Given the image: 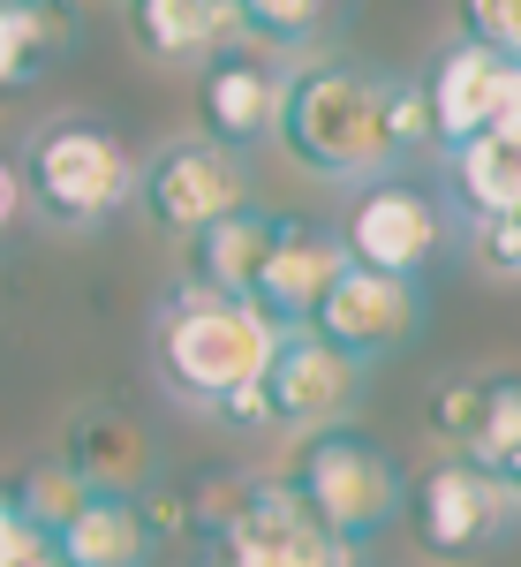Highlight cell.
Returning a JSON list of instances; mask_svg holds the SVG:
<instances>
[{
    "instance_id": "obj_25",
    "label": "cell",
    "mask_w": 521,
    "mask_h": 567,
    "mask_svg": "<svg viewBox=\"0 0 521 567\" xmlns=\"http://www.w3.org/2000/svg\"><path fill=\"white\" fill-rule=\"evenodd\" d=\"M461 39L499 61H521V0H461Z\"/></svg>"
},
{
    "instance_id": "obj_15",
    "label": "cell",
    "mask_w": 521,
    "mask_h": 567,
    "mask_svg": "<svg viewBox=\"0 0 521 567\" xmlns=\"http://www.w3.org/2000/svg\"><path fill=\"white\" fill-rule=\"evenodd\" d=\"M84 492H106V499H144L152 484V439L136 432L129 416H84L69 432V454H61Z\"/></svg>"
},
{
    "instance_id": "obj_8",
    "label": "cell",
    "mask_w": 521,
    "mask_h": 567,
    "mask_svg": "<svg viewBox=\"0 0 521 567\" xmlns=\"http://www.w3.org/2000/svg\"><path fill=\"white\" fill-rule=\"evenodd\" d=\"M431 91V130H438V152H461L477 144L483 130H514L521 122V61H499L483 45L454 39L438 53V69L424 76Z\"/></svg>"
},
{
    "instance_id": "obj_5",
    "label": "cell",
    "mask_w": 521,
    "mask_h": 567,
    "mask_svg": "<svg viewBox=\"0 0 521 567\" xmlns=\"http://www.w3.org/2000/svg\"><path fill=\"white\" fill-rule=\"evenodd\" d=\"M136 197H144V213L159 219L167 235L197 243L205 227L250 213V175H242V152H227L212 136H189V144H167L136 175Z\"/></svg>"
},
{
    "instance_id": "obj_27",
    "label": "cell",
    "mask_w": 521,
    "mask_h": 567,
    "mask_svg": "<svg viewBox=\"0 0 521 567\" xmlns=\"http://www.w3.org/2000/svg\"><path fill=\"white\" fill-rule=\"evenodd\" d=\"M31 537H39V523H31V515H23V499H15V492L0 484V567L15 560V553H23Z\"/></svg>"
},
{
    "instance_id": "obj_21",
    "label": "cell",
    "mask_w": 521,
    "mask_h": 567,
    "mask_svg": "<svg viewBox=\"0 0 521 567\" xmlns=\"http://www.w3.org/2000/svg\"><path fill=\"white\" fill-rule=\"evenodd\" d=\"M341 0H242V31L258 45H310Z\"/></svg>"
},
{
    "instance_id": "obj_12",
    "label": "cell",
    "mask_w": 521,
    "mask_h": 567,
    "mask_svg": "<svg viewBox=\"0 0 521 567\" xmlns=\"http://www.w3.org/2000/svg\"><path fill=\"white\" fill-rule=\"evenodd\" d=\"M514 515V499H507V484L477 470L469 454H454V462H438L431 477L416 484V529H424V545H431L438 560H469V553H491V537L507 529Z\"/></svg>"
},
{
    "instance_id": "obj_16",
    "label": "cell",
    "mask_w": 521,
    "mask_h": 567,
    "mask_svg": "<svg viewBox=\"0 0 521 567\" xmlns=\"http://www.w3.org/2000/svg\"><path fill=\"white\" fill-rule=\"evenodd\" d=\"M69 39H76L69 0H0V99L39 84L69 53Z\"/></svg>"
},
{
    "instance_id": "obj_22",
    "label": "cell",
    "mask_w": 521,
    "mask_h": 567,
    "mask_svg": "<svg viewBox=\"0 0 521 567\" xmlns=\"http://www.w3.org/2000/svg\"><path fill=\"white\" fill-rule=\"evenodd\" d=\"M483 416H491V379H438L431 393V432L446 439V446H477L483 439Z\"/></svg>"
},
{
    "instance_id": "obj_20",
    "label": "cell",
    "mask_w": 521,
    "mask_h": 567,
    "mask_svg": "<svg viewBox=\"0 0 521 567\" xmlns=\"http://www.w3.org/2000/svg\"><path fill=\"white\" fill-rule=\"evenodd\" d=\"M469 462L507 484V499H521V379H491V416H483Z\"/></svg>"
},
{
    "instance_id": "obj_18",
    "label": "cell",
    "mask_w": 521,
    "mask_h": 567,
    "mask_svg": "<svg viewBox=\"0 0 521 567\" xmlns=\"http://www.w3.org/2000/svg\"><path fill=\"white\" fill-rule=\"evenodd\" d=\"M272 227L280 219L272 213H235L219 219V227H205L197 243H189V265H197V288H212V296H235V303H250V280H258L264 250H272Z\"/></svg>"
},
{
    "instance_id": "obj_6",
    "label": "cell",
    "mask_w": 521,
    "mask_h": 567,
    "mask_svg": "<svg viewBox=\"0 0 521 567\" xmlns=\"http://www.w3.org/2000/svg\"><path fill=\"white\" fill-rule=\"evenodd\" d=\"M219 567H347V545L288 484H250L219 515Z\"/></svg>"
},
{
    "instance_id": "obj_11",
    "label": "cell",
    "mask_w": 521,
    "mask_h": 567,
    "mask_svg": "<svg viewBox=\"0 0 521 567\" xmlns=\"http://www.w3.org/2000/svg\"><path fill=\"white\" fill-rule=\"evenodd\" d=\"M347 272V243L341 227H317V219H280L272 227V250H264L258 280H250V303L280 326V333H303L317 303L333 296V280Z\"/></svg>"
},
{
    "instance_id": "obj_7",
    "label": "cell",
    "mask_w": 521,
    "mask_h": 567,
    "mask_svg": "<svg viewBox=\"0 0 521 567\" xmlns=\"http://www.w3.org/2000/svg\"><path fill=\"white\" fill-rule=\"evenodd\" d=\"M264 424H280V432H333L347 409H355V393H363V363L341 355L333 341H317V333H280V349L264 363Z\"/></svg>"
},
{
    "instance_id": "obj_28",
    "label": "cell",
    "mask_w": 521,
    "mask_h": 567,
    "mask_svg": "<svg viewBox=\"0 0 521 567\" xmlns=\"http://www.w3.org/2000/svg\"><path fill=\"white\" fill-rule=\"evenodd\" d=\"M15 213H23V167H8V159H0V235L15 227Z\"/></svg>"
},
{
    "instance_id": "obj_24",
    "label": "cell",
    "mask_w": 521,
    "mask_h": 567,
    "mask_svg": "<svg viewBox=\"0 0 521 567\" xmlns=\"http://www.w3.org/2000/svg\"><path fill=\"white\" fill-rule=\"evenodd\" d=\"M386 144H393V159H400V152H424V144H438V130H431V91H424V76H386Z\"/></svg>"
},
{
    "instance_id": "obj_10",
    "label": "cell",
    "mask_w": 521,
    "mask_h": 567,
    "mask_svg": "<svg viewBox=\"0 0 521 567\" xmlns=\"http://www.w3.org/2000/svg\"><path fill=\"white\" fill-rule=\"evenodd\" d=\"M416 326H424V296H416V280H393V272H363V265H347L303 333L333 341V349L355 355V363H371V355L408 349Z\"/></svg>"
},
{
    "instance_id": "obj_26",
    "label": "cell",
    "mask_w": 521,
    "mask_h": 567,
    "mask_svg": "<svg viewBox=\"0 0 521 567\" xmlns=\"http://www.w3.org/2000/svg\"><path fill=\"white\" fill-rule=\"evenodd\" d=\"M469 243H477L483 272L521 280V205H514V213H491V219H469Z\"/></svg>"
},
{
    "instance_id": "obj_19",
    "label": "cell",
    "mask_w": 521,
    "mask_h": 567,
    "mask_svg": "<svg viewBox=\"0 0 521 567\" xmlns=\"http://www.w3.org/2000/svg\"><path fill=\"white\" fill-rule=\"evenodd\" d=\"M446 167H454V205L469 219L514 213L521 205V122L514 130H483L477 144L446 152Z\"/></svg>"
},
{
    "instance_id": "obj_9",
    "label": "cell",
    "mask_w": 521,
    "mask_h": 567,
    "mask_svg": "<svg viewBox=\"0 0 521 567\" xmlns=\"http://www.w3.org/2000/svg\"><path fill=\"white\" fill-rule=\"evenodd\" d=\"M341 243H347V265L416 280L438 258V205L416 182H363L341 219Z\"/></svg>"
},
{
    "instance_id": "obj_2",
    "label": "cell",
    "mask_w": 521,
    "mask_h": 567,
    "mask_svg": "<svg viewBox=\"0 0 521 567\" xmlns=\"http://www.w3.org/2000/svg\"><path fill=\"white\" fill-rule=\"evenodd\" d=\"M272 349H280V326L258 303H235L212 288H181L159 318V371L181 401H205V409L258 386Z\"/></svg>"
},
{
    "instance_id": "obj_14",
    "label": "cell",
    "mask_w": 521,
    "mask_h": 567,
    "mask_svg": "<svg viewBox=\"0 0 521 567\" xmlns=\"http://www.w3.org/2000/svg\"><path fill=\"white\" fill-rule=\"evenodd\" d=\"M122 8H129V39L152 61H212L242 45V16L219 0H122Z\"/></svg>"
},
{
    "instance_id": "obj_17",
    "label": "cell",
    "mask_w": 521,
    "mask_h": 567,
    "mask_svg": "<svg viewBox=\"0 0 521 567\" xmlns=\"http://www.w3.org/2000/svg\"><path fill=\"white\" fill-rule=\"evenodd\" d=\"M53 545H61V567H144L152 560V515H144V499L91 492Z\"/></svg>"
},
{
    "instance_id": "obj_23",
    "label": "cell",
    "mask_w": 521,
    "mask_h": 567,
    "mask_svg": "<svg viewBox=\"0 0 521 567\" xmlns=\"http://www.w3.org/2000/svg\"><path fill=\"white\" fill-rule=\"evenodd\" d=\"M15 499H23V515H31L45 537H61V529L76 523V507H84L91 492L76 484V470H69V462H45V470H31V477L15 484Z\"/></svg>"
},
{
    "instance_id": "obj_29",
    "label": "cell",
    "mask_w": 521,
    "mask_h": 567,
    "mask_svg": "<svg viewBox=\"0 0 521 567\" xmlns=\"http://www.w3.org/2000/svg\"><path fill=\"white\" fill-rule=\"evenodd\" d=\"M8 567H61V545H53V537L39 529V537H31V545H23V553H15Z\"/></svg>"
},
{
    "instance_id": "obj_3",
    "label": "cell",
    "mask_w": 521,
    "mask_h": 567,
    "mask_svg": "<svg viewBox=\"0 0 521 567\" xmlns=\"http://www.w3.org/2000/svg\"><path fill=\"white\" fill-rule=\"evenodd\" d=\"M288 492H295L310 515L341 537L347 553H355L363 537H378V529L400 515V470L386 462V446H378V439L347 432V424L303 439Z\"/></svg>"
},
{
    "instance_id": "obj_4",
    "label": "cell",
    "mask_w": 521,
    "mask_h": 567,
    "mask_svg": "<svg viewBox=\"0 0 521 567\" xmlns=\"http://www.w3.org/2000/svg\"><path fill=\"white\" fill-rule=\"evenodd\" d=\"M23 197L53 227H98L136 197V159L122 152V136L91 122H53L23 159Z\"/></svg>"
},
{
    "instance_id": "obj_13",
    "label": "cell",
    "mask_w": 521,
    "mask_h": 567,
    "mask_svg": "<svg viewBox=\"0 0 521 567\" xmlns=\"http://www.w3.org/2000/svg\"><path fill=\"white\" fill-rule=\"evenodd\" d=\"M280 99H288V76L264 61L258 45H227L197 76V122H205L212 144L250 152L258 136H280Z\"/></svg>"
},
{
    "instance_id": "obj_1",
    "label": "cell",
    "mask_w": 521,
    "mask_h": 567,
    "mask_svg": "<svg viewBox=\"0 0 521 567\" xmlns=\"http://www.w3.org/2000/svg\"><path fill=\"white\" fill-rule=\"evenodd\" d=\"M280 144L288 159L325 182H386V84L347 69V61H310L288 76L280 99Z\"/></svg>"
},
{
    "instance_id": "obj_30",
    "label": "cell",
    "mask_w": 521,
    "mask_h": 567,
    "mask_svg": "<svg viewBox=\"0 0 521 567\" xmlns=\"http://www.w3.org/2000/svg\"><path fill=\"white\" fill-rule=\"evenodd\" d=\"M219 8H235V16H242V0H219Z\"/></svg>"
}]
</instances>
